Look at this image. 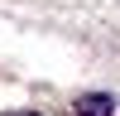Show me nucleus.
<instances>
[{"label":"nucleus","instance_id":"f257e3e1","mask_svg":"<svg viewBox=\"0 0 120 116\" xmlns=\"http://www.w3.org/2000/svg\"><path fill=\"white\" fill-rule=\"evenodd\" d=\"M72 116H115V97H106V92H86V97H77Z\"/></svg>","mask_w":120,"mask_h":116},{"label":"nucleus","instance_id":"f03ea898","mask_svg":"<svg viewBox=\"0 0 120 116\" xmlns=\"http://www.w3.org/2000/svg\"><path fill=\"white\" fill-rule=\"evenodd\" d=\"M10 116H38V111H10Z\"/></svg>","mask_w":120,"mask_h":116}]
</instances>
